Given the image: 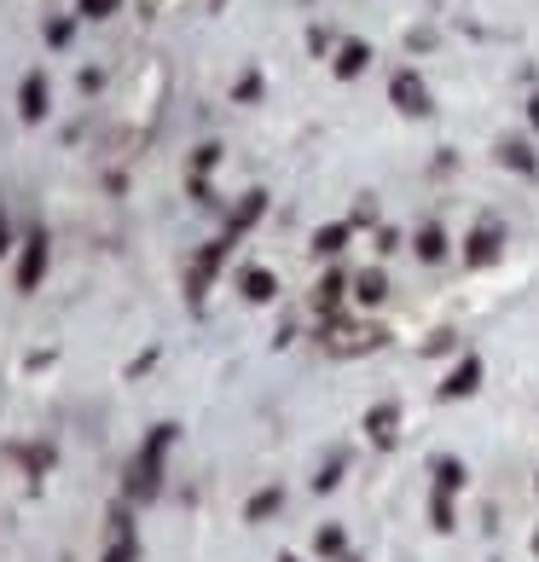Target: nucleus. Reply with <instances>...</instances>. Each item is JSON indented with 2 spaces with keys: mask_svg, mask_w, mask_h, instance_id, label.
Wrapping results in <instances>:
<instances>
[{
  "mask_svg": "<svg viewBox=\"0 0 539 562\" xmlns=\"http://www.w3.org/2000/svg\"><path fill=\"white\" fill-rule=\"evenodd\" d=\"M169 441H175V424H157L151 435H145V447H139V458H134V475H128V493H134V498H151V493H157V482H162V452H169Z\"/></svg>",
  "mask_w": 539,
  "mask_h": 562,
  "instance_id": "nucleus-1",
  "label": "nucleus"
},
{
  "mask_svg": "<svg viewBox=\"0 0 539 562\" xmlns=\"http://www.w3.org/2000/svg\"><path fill=\"white\" fill-rule=\"evenodd\" d=\"M41 273H47V233L24 238V261H18V290H35Z\"/></svg>",
  "mask_w": 539,
  "mask_h": 562,
  "instance_id": "nucleus-2",
  "label": "nucleus"
},
{
  "mask_svg": "<svg viewBox=\"0 0 539 562\" xmlns=\"http://www.w3.org/2000/svg\"><path fill=\"white\" fill-rule=\"evenodd\" d=\"M18 105H24V122H41V116H47V76H41V70L24 76V99H18Z\"/></svg>",
  "mask_w": 539,
  "mask_h": 562,
  "instance_id": "nucleus-3",
  "label": "nucleus"
},
{
  "mask_svg": "<svg viewBox=\"0 0 539 562\" xmlns=\"http://www.w3.org/2000/svg\"><path fill=\"white\" fill-rule=\"evenodd\" d=\"M116 533H111V557L105 562H134V528H128V516H111Z\"/></svg>",
  "mask_w": 539,
  "mask_h": 562,
  "instance_id": "nucleus-4",
  "label": "nucleus"
},
{
  "mask_svg": "<svg viewBox=\"0 0 539 562\" xmlns=\"http://www.w3.org/2000/svg\"><path fill=\"white\" fill-rule=\"evenodd\" d=\"M395 99H401L406 111H424V88H418L412 76H401V81H395Z\"/></svg>",
  "mask_w": 539,
  "mask_h": 562,
  "instance_id": "nucleus-5",
  "label": "nucleus"
},
{
  "mask_svg": "<svg viewBox=\"0 0 539 562\" xmlns=\"http://www.w3.org/2000/svg\"><path fill=\"white\" fill-rule=\"evenodd\" d=\"M244 290H250L256 302H267V296H273V279H267V273H244Z\"/></svg>",
  "mask_w": 539,
  "mask_h": 562,
  "instance_id": "nucleus-6",
  "label": "nucleus"
},
{
  "mask_svg": "<svg viewBox=\"0 0 539 562\" xmlns=\"http://www.w3.org/2000/svg\"><path fill=\"white\" fill-rule=\"evenodd\" d=\"M116 7V0H81V18H105Z\"/></svg>",
  "mask_w": 539,
  "mask_h": 562,
  "instance_id": "nucleus-7",
  "label": "nucleus"
},
{
  "mask_svg": "<svg viewBox=\"0 0 539 562\" xmlns=\"http://www.w3.org/2000/svg\"><path fill=\"white\" fill-rule=\"evenodd\" d=\"M360 65H366V53H360V47H348V53H343V76H355Z\"/></svg>",
  "mask_w": 539,
  "mask_h": 562,
  "instance_id": "nucleus-8",
  "label": "nucleus"
},
{
  "mask_svg": "<svg viewBox=\"0 0 539 562\" xmlns=\"http://www.w3.org/2000/svg\"><path fill=\"white\" fill-rule=\"evenodd\" d=\"M0 256H7V215H0Z\"/></svg>",
  "mask_w": 539,
  "mask_h": 562,
  "instance_id": "nucleus-9",
  "label": "nucleus"
},
{
  "mask_svg": "<svg viewBox=\"0 0 539 562\" xmlns=\"http://www.w3.org/2000/svg\"><path fill=\"white\" fill-rule=\"evenodd\" d=\"M534 122H539V99H534Z\"/></svg>",
  "mask_w": 539,
  "mask_h": 562,
  "instance_id": "nucleus-10",
  "label": "nucleus"
}]
</instances>
